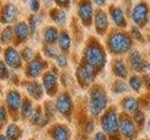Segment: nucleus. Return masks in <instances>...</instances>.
Wrapping results in <instances>:
<instances>
[{
    "instance_id": "3",
    "label": "nucleus",
    "mask_w": 150,
    "mask_h": 140,
    "mask_svg": "<svg viewBox=\"0 0 150 140\" xmlns=\"http://www.w3.org/2000/svg\"><path fill=\"white\" fill-rule=\"evenodd\" d=\"M107 104V99L100 90H95L91 93L90 98V111L94 115H98L100 112L105 108Z\"/></svg>"
},
{
    "instance_id": "37",
    "label": "nucleus",
    "mask_w": 150,
    "mask_h": 140,
    "mask_svg": "<svg viewBox=\"0 0 150 140\" xmlns=\"http://www.w3.org/2000/svg\"><path fill=\"white\" fill-rule=\"evenodd\" d=\"M132 35L137 39H142V34H141V32L138 29V27H136V26H133L132 27Z\"/></svg>"
},
{
    "instance_id": "22",
    "label": "nucleus",
    "mask_w": 150,
    "mask_h": 140,
    "mask_svg": "<svg viewBox=\"0 0 150 140\" xmlns=\"http://www.w3.org/2000/svg\"><path fill=\"white\" fill-rule=\"evenodd\" d=\"M57 36H58L57 31H56L54 27H49L44 33V39L46 42H48L50 44L54 43L57 39Z\"/></svg>"
},
{
    "instance_id": "42",
    "label": "nucleus",
    "mask_w": 150,
    "mask_h": 140,
    "mask_svg": "<svg viewBox=\"0 0 150 140\" xmlns=\"http://www.w3.org/2000/svg\"><path fill=\"white\" fill-rule=\"evenodd\" d=\"M6 119V110L3 106H0V120H3Z\"/></svg>"
},
{
    "instance_id": "15",
    "label": "nucleus",
    "mask_w": 150,
    "mask_h": 140,
    "mask_svg": "<svg viewBox=\"0 0 150 140\" xmlns=\"http://www.w3.org/2000/svg\"><path fill=\"white\" fill-rule=\"evenodd\" d=\"M121 132L125 136H132L135 132V127L129 120H123L121 123Z\"/></svg>"
},
{
    "instance_id": "30",
    "label": "nucleus",
    "mask_w": 150,
    "mask_h": 140,
    "mask_svg": "<svg viewBox=\"0 0 150 140\" xmlns=\"http://www.w3.org/2000/svg\"><path fill=\"white\" fill-rule=\"evenodd\" d=\"M42 119V117H41V114H40V111L39 109H36L34 111H32V113L30 115V120L32 123H40V120Z\"/></svg>"
},
{
    "instance_id": "25",
    "label": "nucleus",
    "mask_w": 150,
    "mask_h": 140,
    "mask_svg": "<svg viewBox=\"0 0 150 140\" xmlns=\"http://www.w3.org/2000/svg\"><path fill=\"white\" fill-rule=\"evenodd\" d=\"M20 134V130L15 124H11L7 129V136L8 140H16Z\"/></svg>"
},
{
    "instance_id": "12",
    "label": "nucleus",
    "mask_w": 150,
    "mask_h": 140,
    "mask_svg": "<svg viewBox=\"0 0 150 140\" xmlns=\"http://www.w3.org/2000/svg\"><path fill=\"white\" fill-rule=\"evenodd\" d=\"M6 61L7 64L11 67H16L20 65L21 60L18 52L13 49H9L6 53Z\"/></svg>"
},
{
    "instance_id": "8",
    "label": "nucleus",
    "mask_w": 150,
    "mask_h": 140,
    "mask_svg": "<svg viewBox=\"0 0 150 140\" xmlns=\"http://www.w3.org/2000/svg\"><path fill=\"white\" fill-rule=\"evenodd\" d=\"M129 60H130L131 67H132L135 71L143 72L149 68L148 64H146L142 59V57H141V55L138 51H133V52H131Z\"/></svg>"
},
{
    "instance_id": "26",
    "label": "nucleus",
    "mask_w": 150,
    "mask_h": 140,
    "mask_svg": "<svg viewBox=\"0 0 150 140\" xmlns=\"http://www.w3.org/2000/svg\"><path fill=\"white\" fill-rule=\"evenodd\" d=\"M15 32H16V35L17 36L21 37V38H25L26 36L27 33H28V27L25 23L23 22H20L18 23L16 25V29H15Z\"/></svg>"
},
{
    "instance_id": "21",
    "label": "nucleus",
    "mask_w": 150,
    "mask_h": 140,
    "mask_svg": "<svg viewBox=\"0 0 150 140\" xmlns=\"http://www.w3.org/2000/svg\"><path fill=\"white\" fill-rule=\"evenodd\" d=\"M123 106H124V108L126 110H128L129 112H135L138 109L139 103L137 100L135 99V98L129 97V98H127V99L124 101Z\"/></svg>"
},
{
    "instance_id": "44",
    "label": "nucleus",
    "mask_w": 150,
    "mask_h": 140,
    "mask_svg": "<svg viewBox=\"0 0 150 140\" xmlns=\"http://www.w3.org/2000/svg\"><path fill=\"white\" fill-rule=\"evenodd\" d=\"M95 140H106V137L102 133H98L95 136Z\"/></svg>"
},
{
    "instance_id": "32",
    "label": "nucleus",
    "mask_w": 150,
    "mask_h": 140,
    "mask_svg": "<svg viewBox=\"0 0 150 140\" xmlns=\"http://www.w3.org/2000/svg\"><path fill=\"white\" fill-rule=\"evenodd\" d=\"M11 27H8L6 30H5L3 33H2V36H1V38H2V41L5 42V43H7V42H8L9 40H11V30L9 29Z\"/></svg>"
},
{
    "instance_id": "39",
    "label": "nucleus",
    "mask_w": 150,
    "mask_h": 140,
    "mask_svg": "<svg viewBox=\"0 0 150 140\" xmlns=\"http://www.w3.org/2000/svg\"><path fill=\"white\" fill-rule=\"evenodd\" d=\"M46 111H47V113H48L49 115H54V106L51 104V103H48V104L46 105Z\"/></svg>"
},
{
    "instance_id": "17",
    "label": "nucleus",
    "mask_w": 150,
    "mask_h": 140,
    "mask_svg": "<svg viewBox=\"0 0 150 140\" xmlns=\"http://www.w3.org/2000/svg\"><path fill=\"white\" fill-rule=\"evenodd\" d=\"M42 69H43V64H41V62L35 60L32 63H30L29 66H28V72H29L31 76L37 77L41 73Z\"/></svg>"
},
{
    "instance_id": "45",
    "label": "nucleus",
    "mask_w": 150,
    "mask_h": 140,
    "mask_svg": "<svg viewBox=\"0 0 150 140\" xmlns=\"http://www.w3.org/2000/svg\"><path fill=\"white\" fill-rule=\"evenodd\" d=\"M93 129H94L93 123H88V124L86 126V131H87L88 133H90V132H92V131H93Z\"/></svg>"
},
{
    "instance_id": "34",
    "label": "nucleus",
    "mask_w": 150,
    "mask_h": 140,
    "mask_svg": "<svg viewBox=\"0 0 150 140\" xmlns=\"http://www.w3.org/2000/svg\"><path fill=\"white\" fill-rule=\"evenodd\" d=\"M40 18L37 17V16H33L31 18V21H30V28H31V31L34 32L36 30V28L38 26V24L40 23Z\"/></svg>"
},
{
    "instance_id": "27",
    "label": "nucleus",
    "mask_w": 150,
    "mask_h": 140,
    "mask_svg": "<svg viewBox=\"0 0 150 140\" xmlns=\"http://www.w3.org/2000/svg\"><path fill=\"white\" fill-rule=\"evenodd\" d=\"M129 85L134 91H139L141 86H142V81H141L140 78L138 77H136V76L131 77L129 79Z\"/></svg>"
},
{
    "instance_id": "49",
    "label": "nucleus",
    "mask_w": 150,
    "mask_h": 140,
    "mask_svg": "<svg viewBox=\"0 0 150 140\" xmlns=\"http://www.w3.org/2000/svg\"><path fill=\"white\" fill-rule=\"evenodd\" d=\"M148 127H149V131H150V121H149V123H148Z\"/></svg>"
},
{
    "instance_id": "43",
    "label": "nucleus",
    "mask_w": 150,
    "mask_h": 140,
    "mask_svg": "<svg viewBox=\"0 0 150 140\" xmlns=\"http://www.w3.org/2000/svg\"><path fill=\"white\" fill-rule=\"evenodd\" d=\"M144 82H145L146 87L150 90V74H146L144 76Z\"/></svg>"
},
{
    "instance_id": "11",
    "label": "nucleus",
    "mask_w": 150,
    "mask_h": 140,
    "mask_svg": "<svg viewBox=\"0 0 150 140\" xmlns=\"http://www.w3.org/2000/svg\"><path fill=\"white\" fill-rule=\"evenodd\" d=\"M111 15L112 18V21L119 27H125L127 24L125 14L122 10V8L119 7H112L111 8Z\"/></svg>"
},
{
    "instance_id": "18",
    "label": "nucleus",
    "mask_w": 150,
    "mask_h": 140,
    "mask_svg": "<svg viewBox=\"0 0 150 140\" xmlns=\"http://www.w3.org/2000/svg\"><path fill=\"white\" fill-rule=\"evenodd\" d=\"M114 72L115 73V75H117L120 78H126L127 76V68L125 66V64L123 63V61L118 60L115 61L114 63Z\"/></svg>"
},
{
    "instance_id": "2",
    "label": "nucleus",
    "mask_w": 150,
    "mask_h": 140,
    "mask_svg": "<svg viewBox=\"0 0 150 140\" xmlns=\"http://www.w3.org/2000/svg\"><path fill=\"white\" fill-rule=\"evenodd\" d=\"M86 59L93 67H101L105 63V55L98 45H91L86 50Z\"/></svg>"
},
{
    "instance_id": "10",
    "label": "nucleus",
    "mask_w": 150,
    "mask_h": 140,
    "mask_svg": "<svg viewBox=\"0 0 150 140\" xmlns=\"http://www.w3.org/2000/svg\"><path fill=\"white\" fill-rule=\"evenodd\" d=\"M56 108L60 113L65 115L69 114L71 109V101L69 97L66 94L60 95L56 100Z\"/></svg>"
},
{
    "instance_id": "38",
    "label": "nucleus",
    "mask_w": 150,
    "mask_h": 140,
    "mask_svg": "<svg viewBox=\"0 0 150 140\" xmlns=\"http://www.w3.org/2000/svg\"><path fill=\"white\" fill-rule=\"evenodd\" d=\"M7 73H8V71H7L6 66H5L2 63H0V78H4L6 77Z\"/></svg>"
},
{
    "instance_id": "6",
    "label": "nucleus",
    "mask_w": 150,
    "mask_h": 140,
    "mask_svg": "<svg viewBox=\"0 0 150 140\" xmlns=\"http://www.w3.org/2000/svg\"><path fill=\"white\" fill-rule=\"evenodd\" d=\"M95 70L92 65L89 64H84L83 66H81L77 71V77L79 81L84 84V85H87V84L92 81L94 78H95Z\"/></svg>"
},
{
    "instance_id": "16",
    "label": "nucleus",
    "mask_w": 150,
    "mask_h": 140,
    "mask_svg": "<svg viewBox=\"0 0 150 140\" xmlns=\"http://www.w3.org/2000/svg\"><path fill=\"white\" fill-rule=\"evenodd\" d=\"M16 16H17L16 8L14 7L13 5H8V6H7L3 14L4 22H12L14 19H16Z\"/></svg>"
},
{
    "instance_id": "33",
    "label": "nucleus",
    "mask_w": 150,
    "mask_h": 140,
    "mask_svg": "<svg viewBox=\"0 0 150 140\" xmlns=\"http://www.w3.org/2000/svg\"><path fill=\"white\" fill-rule=\"evenodd\" d=\"M144 116L141 111H137L136 113L134 114V120L135 123H137L138 125H141L144 123Z\"/></svg>"
},
{
    "instance_id": "13",
    "label": "nucleus",
    "mask_w": 150,
    "mask_h": 140,
    "mask_svg": "<svg viewBox=\"0 0 150 140\" xmlns=\"http://www.w3.org/2000/svg\"><path fill=\"white\" fill-rule=\"evenodd\" d=\"M43 84L46 91L49 93H54L56 87V77L54 74H47L43 78Z\"/></svg>"
},
{
    "instance_id": "4",
    "label": "nucleus",
    "mask_w": 150,
    "mask_h": 140,
    "mask_svg": "<svg viewBox=\"0 0 150 140\" xmlns=\"http://www.w3.org/2000/svg\"><path fill=\"white\" fill-rule=\"evenodd\" d=\"M78 15L84 25H90L93 19V7L90 0H82L78 8Z\"/></svg>"
},
{
    "instance_id": "24",
    "label": "nucleus",
    "mask_w": 150,
    "mask_h": 140,
    "mask_svg": "<svg viewBox=\"0 0 150 140\" xmlns=\"http://www.w3.org/2000/svg\"><path fill=\"white\" fill-rule=\"evenodd\" d=\"M59 46L64 51H67L70 47V38L67 33H61L59 36Z\"/></svg>"
},
{
    "instance_id": "29",
    "label": "nucleus",
    "mask_w": 150,
    "mask_h": 140,
    "mask_svg": "<svg viewBox=\"0 0 150 140\" xmlns=\"http://www.w3.org/2000/svg\"><path fill=\"white\" fill-rule=\"evenodd\" d=\"M31 113H32V106L28 101H25L23 103L22 107V115L27 118V117H29L31 115Z\"/></svg>"
},
{
    "instance_id": "9",
    "label": "nucleus",
    "mask_w": 150,
    "mask_h": 140,
    "mask_svg": "<svg viewBox=\"0 0 150 140\" xmlns=\"http://www.w3.org/2000/svg\"><path fill=\"white\" fill-rule=\"evenodd\" d=\"M95 24H96V29L98 34H103L108 27V17L105 11L98 10L95 16Z\"/></svg>"
},
{
    "instance_id": "19",
    "label": "nucleus",
    "mask_w": 150,
    "mask_h": 140,
    "mask_svg": "<svg viewBox=\"0 0 150 140\" xmlns=\"http://www.w3.org/2000/svg\"><path fill=\"white\" fill-rule=\"evenodd\" d=\"M54 138L55 140H68L69 133L68 130L62 126H58L54 130Z\"/></svg>"
},
{
    "instance_id": "48",
    "label": "nucleus",
    "mask_w": 150,
    "mask_h": 140,
    "mask_svg": "<svg viewBox=\"0 0 150 140\" xmlns=\"http://www.w3.org/2000/svg\"><path fill=\"white\" fill-rule=\"evenodd\" d=\"M0 140H8L5 136H3V135H0Z\"/></svg>"
},
{
    "instance_id": "35",
    "label": "nucleus",
    "mask_w": 150,
    "mask_h": 140,
    "mask_svg": "<svg viewBox=\"0 0 150 140\" xmlns=\"http://www.w3.org/2000/svg\"><path fill=\"white\" fill-rule=\"evenodd\" d=\"M28 5H29V8L33 11H37L40 8L39 0H28Z\"/></svg>"
},
{
    "instance_id": "36",
    "label": "nucleus",
    "mask_w": 150,
    "mask_h": 140,
    "mask_svg": "<svg viewBox=\"0 0 150 140\" xmlns=\"http://www.w3.org/2000/svg\"><path fill=\"white\" fill-rule=\"evenodd\" d=\"M56 62L60 65V66H65L67 64V58L65 57V55L60 54L56 56Z\"/></svg>"
},
{
    "instance_id": "31",
    "label": "nucleus",
    "mask_w": 150,
    "mask_h": 140,
    "mask_svg": "<svg viewBox=\"0 0 150 140\" xmlns=\"http://www.w3.org/2000/svg\"><path fill=\"white\" fill-rule=\"evenodd\" d=\"M45 53L46 55H48L49 57H55V56H57V50L54 46H48L46 47L45 49Z\"/></svg>"
},
{
    "instance_id": "23",
    "label": "nucleus",
    "mask_w": 150,
    "mask_h": 140,
    "mask_svg": "<svg viewBox=\"0 0 150 140\" xmlns=\"http://www.w3.org/2000/svg\"><path fill=\"white\" fill-rule=\"evenodd\" d=\"M52 18L54 19V21L58 23V24H64L67 20V17H66V13L63 10H60V9H54V10L52 12Z\"/></svg>"
},
{
    "instance_id": "1",
    "label": "nucleus",
    "mask_w": 150,
    "mask_h": 140,
    "mask_svg": "<svg viewBox=\"0 0 150 140\" xmlns=\"http://www.w3.org/2000/svg\"><path fill=\"white\" fill-rule=\"evenodd\" d=\"M110 50L115 53H123L128 51L131 47V39L123 33H115L109 38Z\"/></svg>"
},
{
    "instance_id": "46",
    "label": "nucleus",
    "mask_w": 150,
    "mask_h": 140,
    "mask_svg": "<svg viewBox=\"0 0 150 140\" xmlns=\"http://www.w3.org/2000/svg\"><path fill=\"white\" fill-rule=\"evenodd\" d=\"M94 3L97 4L98 6H103L105 4V0H93Z\"/></svg>"
},
{
    "instance_id": "28",
    "label": "nucleus",
    "mask_w": 150,
    "mask_h": 140,
    "mask_svg": "<svg viewBox=\"0 0 150 140\" xmlns=\"http://www.w3.org/2000/svg\"><path fill=\"white\" fill-rule=\"evenodd\" d=\"M127 90H128V86H127V84L123 81H116L114 84V92L117 93L125 92Z\"/></svg>"
},
{
    "instance_id": "41",
    "label": "nucleus",
    "mask_w": 150,
    "mask_h": 140,
    "mask_svg": "<svg viewBox=\"0 0 150 140\" xmlns=\"http://www.w3.org/2000/svg\"><path fill=\"white\" fill-rule=\"evenodd\" d=\"M55 2L61 7H69L70 4V0H55Z\"/></svg>"
},
{
    "instance_id": "20",
    "label": "nucleus",
    "mask_w": 150,
    "mask_h": 140,
    "mask_svg": "<svg viewBox=\"0 0 150 140\" xmlns=\"http://www.w3.org/2000/svg\"><path fill=\"white\" fill-rule=\"evenodd\" d=\"M27 91L33 97L36 98V99H39V98L41 97V94H42L41 87L36 82L30 83L27 87Z\"/></svg>"
},
{
    "instance_id": "47",
    "label": "nucleus",
    "mask_w": 150,
    "mask_h": 140,
    "mask_svg": "<svg viewBox=\"0 0 150 140\" xmlns=\"http://www.w3.org/2000/svg\"><path fill=\"white\" fill-rule=\"evenodd\" d=\"M111 140H120L118 137H117V136H111V138H110Z\"/></svg>"
},
{
    "instance_id": "7",
    "label": "nucleus",
    "mask_w": 150,
    "mask_h": 140,
    "mask_svg": "<svg viewBox=\"0 0 150 140\" xmlns=\"http://www.w3.org/2000/svg\"><path fill=\"white\" fill-rule=\"evenodd\" d=\"M102 128L107 133L112 134L118 129V121L114 112L107 113L102 119Z\"/></svg>"
},
{
    "instance_id": "40",
    "label": "nucleus",
    "mask_w": 150,
    "mask_h": 140,
    "mask_svg": "<svg viewBox=\"0 0 150 140\" xmlns=\"http://www.w3.org/2000/svg\"><path fill=\"white\" fill-rule=\"evenodd\" d=\"M31 55H32V51H31V49L29 48H26L25 50H23V58H25V60H28L30 57H31Z\"/></svg>"
},
{
    "instance_id": "5",
    "label": "nucleus",
    "mask_w": 150,
    "mask_h": 140,
    "mask_svg": "<svg viewBox=\"0 0 150 140\" xmlns=\"http://www.w3.org/2000/svg\"><path fill=\"white\" fill-rule=\"evenodd\" d=\"M148 19V7L146 3L141 2L134 7L132 10V20L136 24L143 26Z\"/></svg>"
},
{
    "instance_id": "14",
    "label": "nucleus",
    "mask_w": 150,
    "mask_h": 140,
    "mask_svg": "<svg viewBox=\"0 0 150 140\" xmlns=\"http://www.w3.org/2000/svg\"><path fill=\"white\" fill-rule=\"evenodd\" d=\"M7 100L8 103V106L11 107L12 109H18L19 106L21 105V98L20 94L17 92H11L8 93L7 97Z\"/></svg>"
}]
</instances>
